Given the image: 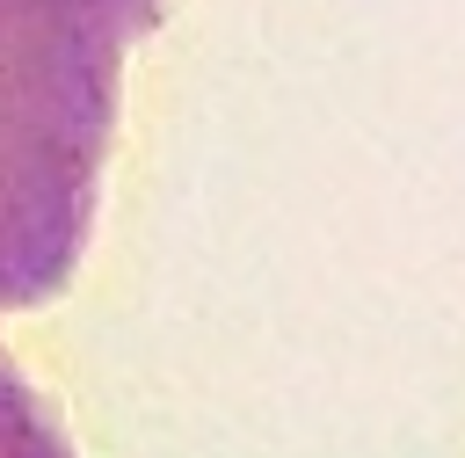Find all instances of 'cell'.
Returning <instances> with one entry per match:
<instances>
[{
	"mask_svg": "<svg viewBox=\"0 0 465 458\" xmlns=\"http://www.w3.org/2000/svg\"><path fill=\"white\" fill-rule=\"evenodd\" d=\"M153 22L160 0H0V313L73 276L124 51Z\"/></svg>",
	"mask_w": 465,
	"mask_h": 458,
	"instance_id": "6da1fadb",
	"label": "cell"
},
{
	"mask_svg": "<svg viewBox=\"0 0 465 458\" xmlns=\"http://www.w3.org/2000/svg\"><path fill=\"white\" fill-rule=\"evenodd\" d=\"M0 458H73L51 407L29 393V378L0 356Z\"/></svg>",
	"mask_w": 465,
	"mask_h": 458,
	"instance_id": "7a4b0ae2",
	"label": "cell"
}]
</instances>
